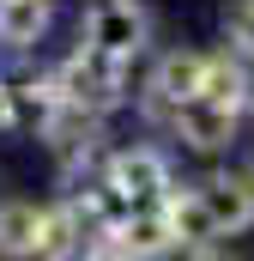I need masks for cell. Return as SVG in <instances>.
Masks as SVG:
<instances>
[{
    "label": "cell",
    "mask_w": 254,
    "mask_h": 261,
    "mask_svg": "<svg viewBox=\"0 0 254 261\" xmlns=\"http://www.w3.org/2000/svg\"><path fill=\"white\" fill-rule=\"evenodd\" d=\"M79 43L103 49V55H121V61H139L151 49V12H145V0H91L85 18H79Z\"/></svg>",
    "instance_id": "7a4b0ae2"
},
{
    "label": "cell",
    "mask_w": 254,
    "mask_h": 261,
    "mask_svg": "<svg viewBox=\"0 0 254 261\" xmlns=\"http://www.w3.org/2000/svg\"><path fill=\"white\" fill-rule=\"evenodd\" d=\"M127 67L121 55H103V49H73L61 67H55V85H61V103L73 110H91V116H103V110H115L127 103Z\"/></svg>",
    "instance_id": "6da1fadb"
},
{
    "label": "cell",
    "mask_w": 254,
    "mask_h": 261,
    "mask_svg": "<svg viewBox=\"0 0 254 261\" xmlns=\"http://www.w3.org/2000/svg\"><path fill=\"white\" fill-rule=\"evenodd\" d=\"M164 128L176 134L188 152H224V146L236 140V128H242V110H230V103L194 91V97H182V103L164 116Z\"/></svg>",
    "instance_id": "3957f363"
},
{
    "label": "cell",
    "mask_w": 254,
    "mask_h": 261,
    "mask_svg": "<svg viewBox=\"0 0 254 261\" xmlns=\"http://www.w3.org/2000/svg\"><path fill=\"white\" fill-rule=\"evenodd\" d=\"M248 182H254V158H248Z\"/></svg>",
    "instance_id": "5bb4252c"
},
{
    "label": "cell",
    "mask_w": 254,
    "mask_h": 261,
    "mask_svg": "<svg viewBox=\"0 0 254 261\" xmlns=\"http://www.w3.org/2000/svg\"><path fill=\"white\" fill-rule=\"evenodd\" d=\"M224 43H230L242 61H254V0H236V6H230V18H224Z\"/></svg>",
    "instance_id": "7c38bea8"
},
{
    "label": "cell",
    "mask_w": 254,
    "mask_h": 261,
    "mask_svg": "<svg viewBox=\"0 0 254 261\" xmlns=\"http://www.w3.org/2000/svg\"><path fill=\"white\" fill-rule=\"evenodd\" d=\"M200 79H206V49H170V55H157V67H151V79H145V116L151 122H164L182 97H194L200 91Z\"/></svg>",
    "instance_id": "5b68a950"
},
{
    "label": "cell",
    "mask_w": 254,
    "mask_h": 261,
    "mask_svg": "<svg viewBox=\"0 0 254 261\" xmlns=\"http://www.w3.org/2000/svg\"><path fill=\"white\" fill-rule=\"evenodd\" d=\"M109 189H121L133 206H151V200L164 195L176 176H170V158L157 152V146H115V152H103V170H97Z\"/></svg>",
    "instance_id": "277c9868"
},
{
    "label": "cell",
    "mask_w": 254,
    "mask_h": 261,
    "mask_svg": "<svg viewBox=\"0 0 254 261\" xmlns=\"http://www.w3.org/2000/svg\"><path fill=\"white\" fill-rule=\"evenodd\" d=\"M157 206H164V219L176 231V249H200V255L218 249V225H212V213L200 200V182H170L157 195Z\"/></svg>",
    "instance_id": "52a82bcc"
},
{
    "label": "cell",
    "mask_w": 254,
    "mask_h": 261,
    "mask_svg": "<svg viewBox=\"0 0 254 261\" xmlns=\"http://www.w3.org/2000/svg\"><path fill=\"white\" fill-rule=\"evenodd\" d=\"M37 200H6L0 206V255H37Z\"/></svg>",
    "instance_id": "8fae6325"
},
{
    "label": "cell",
    "mask_w": 254,
    "mask_h": 261,
    "mask_svg": "<svg viewBox=\"0 0 254 261\" xmlns=\"http://www.w3.org/2000/svg\"><path fill=\"white\" fill-rule=\"evenodd\" d=\"M55 24L49 0H0V49L6 55H30Z\"/></svg>",
    "instance_id": "9c48e42d"
},
{
    "label": "cell",
    "mask_w": 254,
    "mask_h": 261,
    "mask_svg": "<svg viewBox=\"0 0 254 261\" xmlns=\"http://www.w3.org/2000/svg\"><path fill=\"white\" fill-rule=\"evenodd\" d=\"M12 122H18V97H12V79L0 73V134H12Z\"/></svg>",
    "instance_id": "4fadbf2b"
},
{
    "label": "cell",
    "mask_w": 254,
    "mask_h": 261,
    "mask_svg": "<svg viewBox=\"0 0 254 261\" xmlns=\"http://www.w3.org/2000/svg\"><path fill=\"white\" fill-rule=\"evenodd\" d=\"M200 200H206L218 237L254 231V182H248V170H212V176L200 182Z\"/></svg>",
    "instance_id": "8992f818"
},
{
    "label": "cell",
    "mask_w": 254,
    "mask_h": 261,
    "mask_svg": "<svg viewBox=\"0 0 254 261\" xmlns=\"http://www.w3.org/2000/svg\"><path fill=\"white\" fill-rule=\"evenodd\" d=\"M121 255L145 261V255H176V231H170V219H164V206L151 200V206H133L121 219Z\"/></svg>",
    "instance_id": "30bf717a"
},
{
    "label": "cell",
    "mask_w": 254,
    "mask_h": 261,
    "mask_svg": "<svg viewBox=\"0 0 254 261\" xmlns=\"http://www.w3.org/2000/svg\"><path fill=\"white\" fill-rule=\"evenodd\" d=\"M200 91L218 97V103H230V110H248V103H254V61H242L230 43L212 49V55H206V79H200Z\"/></svg>",
    "instance_id": "ba28073f"
}]
</instances>
